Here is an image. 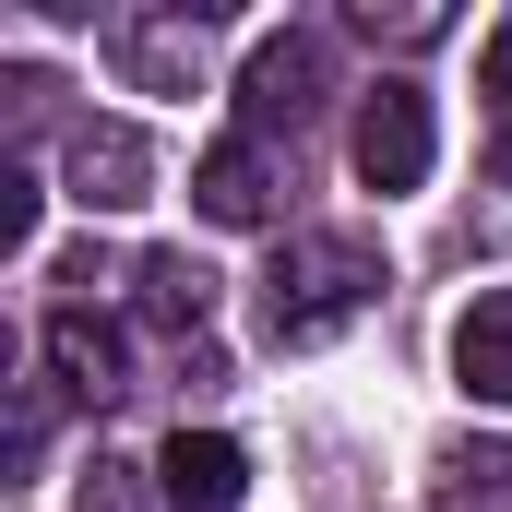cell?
<instances>
[{
	"label": "cell",
	"mask_w": 512,
	"mask_h": 512,
	"mask_svg": "<svg viewBox=\"0 0 512 512\" xmlns=\"http://www.w3.org/2000/svg\"><path fill=\"white\" fill-rule=\"evenodd\" d=\"M36 346H48V382L72 393V405H120V393H131L120 322H108V310H84V298H72V310H48V334H36Z\"/></svg>",
	"instance_id": "cell-6"
},
{
	"label": "cell",
	"mask_w": 512,
	"mask_h": 512,
	"mask_svg": "<svg viewBox=\"0 0 512 512\" xmlns=\"http://www.w3.org/2000/svg\"><path fill=\"white\" fill-rule=\"evenodd\" d=\"M322 84H334V48L310 36V24H274L251 48V72H239V108H251V143H274V131H298L310 108H322Z\"/></svg>",
	"instance_id": "cell-3"
},
{
	"label": "cell",
	"mask_w": 512,
	"mask_h": 512,
	"mask_svg": "<svg viewBox=\"0 0 512 512\" xmlns=\"http://www.w3.org/2000/svg\"><path fill=\"white\" fill-rule=\"evenodd\" d=\"M358 24H370V36H393V48H441V36H453V12H382V0H370Z\"/></svg>",
	"instance_id": "cell-12"
},
{
	"label": "cell",
	"mask_w": 512,
	"mask_h": 512,
	"mask_svg": "<svg viewBox=\"0 0 512 512\" xmlns=\"http://www.w3.org/2000/svg\"><path fill=\"white\" fill-rule=\"evenodd\" d=\"M477 84H489V108H501V120H512V24H501V36H489V60H477Z\"/></svg>",
	"instance_id": "cell-15"
},
{
	"label": "cell",
	"mask_w": 512,
	"mask_h": 512,
	"mask_svg": "<svg viewBox=\"0 0 512 512\" xmlns=\"http://www.w3.org/2000/svg\"><path fill=\"white\" fill-rule=\"evenodd\" d=\"M84 512H143V489H131V465H96V477H84Z\"/></svg>",
	"instance_id": "cell-14"
},
{
	"label": "cell",
	"mask_w": 512,
	"mask_h": 512,
	"mask_svg": "<svg viewBox=\"0 0 512 512\" xmlns=\"http://www.w3.org/2000/svg\"><path fill=\"white\" fill-rule=\"evenodd\" d=\"M203 48H215V12H120L108 24V60L143 96H203Z\"/></svg>",
	"instance_id": "cell-5"
},
{
	"label": "cell",
	"mask_w": 512,
	"mask_h": 512,
	"mask_svg": "<svg viewBox=\"0 0 512 512\" xmlns=\"http://www.w3.org/2000/svg\"><path fill=\"white\" fill-rule=\"evenodd\" d=\"M441 477H477V489H489V501H501V489H512V441H465V453H453V465H441Z\"/></svg>",
	"instance_id": "cell-13"
},
{
	"label": "cell",
	"mask_w": 512,
	"mask_h": 512,
	"mask_svg": "<svg viewBox=\"0 0 512 512\" xmlns=\"http://www.w3.org/2000/svg\"><path fill=\"white\" fill-rule=\"evenodd\" d=\"M60 191H72L84 215L155 203V143H143L131 120H72V143H60Z\"/></svg>",
	"instance_id": "cell-4"
},
{
	"label": "cell",
	"mask_w": 512,
	"mask_h": 512,
	"mask_svg": "<svg viewBox=\"0 0 512 512\" xmlns=\"http://www.w3.org/2000/svg\"><path fill=\"white\" fill-rule=\"evenodd\" d=\"M36 215H48L36 167H0V251H36Z\"/></svg>",
	"instance_id": "cell-11"
},
{
	"label": "cell",
	"mask_w": 512,
	"mask_h": 512,
	"mask_svg": "<svg viewBox=\"0 0 512 512\" xmlns=\"http://www.w3.org/2000/svg\"><path fill=\"white\" fill-rule=\"evenodd\" d=\"M36 441H48V393H24V405H12V465H36Z\"/></svg>",
	"instance_id": "cell-16"
},
{
	"label": "cell",
	"mask_w": 512,
	"mask_h": 512,
	"mask_svg": "<svg viewBox=\"0 0 512 512\" xmlns=\"http://www.w3.org/2000/svg\"><path fill=\"white\" fill-rule=\"evenodd\" d=\"M155 501L167 512H239L251 501V453H239L227 429H179V441L155 453Z\"/></svg>",
	"instance_id": "cell-7"
},
{
	"label": "cell",
	"mask_w": 512,
	"mask_h": 512,
	"mask_svg": "<svg viewBox=\"0 0 512 512\" xmlns=\"http://www.w3.org/2000/svg\"><path fill=\"white\" fill-rule=\"evenodd\" d=\"M203 310H215V274L191 251H143V322H167V334H203Z\"/></svg>",
	"instance_id": "cell-10"
},
{
	"label": "cell",
	"mask_w": 512,
	"mask_h": 512,
	"mask_svg": "<svg viewBox=\"0 0 512 512\" xmlns=\"http://www.w3.org/2000/svg\"><path fill=\"white\" fill-rule=\"evenodd\" d=\"M346 155H358V179L370 191H417L429 167H441V108H429V84H405V72H382L370 96H358V131H346Z\"/></svg>",
	"instance_id": "cell-2"
},
{
	"label": "cell",
	"mask_w": 512,
	"mask_h": 512,
	"mask_svg": "<svg viewBox=\"0 0 512 512\" xmlns=\"http://www.w3.org/2000/svg\"><path fill=\"white\" fill-rule=\"evenodd\" d=\"M370 298H382V251L346 239V227H310V239H286V251L262 262V334H274V346H322V334H346Z\"/></svg>",
	"instance_id": "cell-1"
},
{
	"label": "cell",
	"mask_w": 512,
	"mask_h": 512,
	"mask_svg": "<svg viewBox=\"0 0 512 512\" xmlns=\"http://www.w3.org/2000/svg\"><path fill=\"white\" fill-rule=\"evenodd\" d=\"M501 179H512V120H501Z\"/></svg>",
	"instance_id": "cell-17"
},
{
	"label": "cell",
	"mask_w": 512,
	"mask_h": 512,
	"mask_svg": "<svg viewBox=\"0 0 512 512\" xmlns=\"http://www.w3.org/2000/svg\"><path fill=\"white\" fill-rule=\"evenodd\" d=\"M453 393L489 405V417H512V286H477L453 310Z\"/></svg>",
	"instance_id": "cell-8"
},
{
	"label": "cell",
	"mask_w": 512,
	"mask_h": 512,
	"mask_svg": "<svg viewBox=\"0 0 512 512\" xmlns=\"http://www.w3.org/2000/svg\"><path fill=\"white\" fill-rule=\"evenodd\" d=\"M191 203H203V227H262V215H274V155H262L251 131L215 143V155L191 167Z\"/></svg>",
	"instance_id": "cell-9"
}]
</instances>
